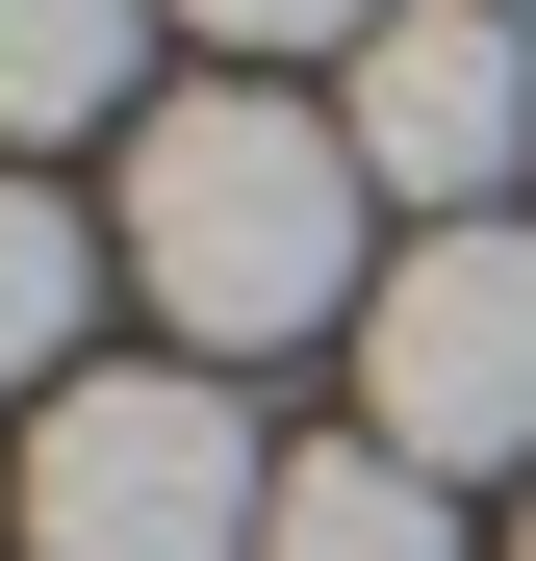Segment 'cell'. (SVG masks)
Masks as SVG:
<instances>
[{"instance_id": "5b68a950", "label": "cell", "mask_w": 536, "mask_h": 561, "mask_svg": "<svg viewBox=\"0 0 536 561\" xmlns=\"http://www.w3.org/2000/svg\"><path fill=\"white\" fill-rule=\"evenodd\" d=\"M255 561H460V511H434V459L332 434V459H282V511H255Z\"/></svg>"}, {"instance_id": "277c9868", "label": "cell", "mask_w": 536, "mask_h": 561, "mask_svg": "<svg viewBox=\"0 0 536 561\" xmlns=\"http://www.w3.org/2000/svg\"><path fill=\"white\" fill-rule=\"evenodd\" d=\"M332 128H357V179H384L409 230H486L511 153H536V51H511V0H409V26L332 77Z\"/></svg>"}, {"instance_id": "ba28073f", "label": "cell", "mask_w": 536, "mask_h": 561, "mask_svg": "<svg viewBox=\"0 0 536 561\" xmlns=\"http://www.w3.org/2000/svg\"><path fill=\"white\" fill-rule=\"evenodd\" d=\"M179 26H230V51H332V77H357V51L409 26V0H179Z\"/></svg>"}, {"instance_id": "6da1fadb", "label": "cell", "mask_w": 536, "mask_h": 561, "mask_svg": "<svg viewBox=\"0 0 536 561\" xmlns=\"http://www.w3.org/2000/svg\"><path fill=\"white\" fill-rule=\"evenodd\" d=\"M128 280L179 307V357H307L384 307V179H357L332 103L282 77H205V103L128 128Z\"/></svg>"}, {"instance_id": "9c48e42d", "label": "cell", "mask_w": 536, "mask_h": 561, "mask_svg": "<svg viewBox=\"0 0 536 561\" xmlns=\"http://www.w3.org/2000/svg\"><path fill=\"white\" fill-rule=\"evenodd\" d=\"M511 561H536V511H511Z\"/></svg>"}, {"instance_id": "8992f818", "label": "cell", "mask_w": 536, "mask_h": 561, "mask_svg": "<svg viewBox=\"0 0 536 561\" xmlns=\"http://www.w3.org/2000/svg\"><path fill=\"white\" fill-rule=\"evenodd\" d=\"M77 332H103V205L0 179V383H77Z\"/></svg>"}, {"instance_id": "52a82bcc", "label": "cell", "mask_w": 536, "mask_h": 561, "mask_svg": "<svg viewBox=\"0 0 536 561\" xmlns=\"http://www.w3.org/2000/svg\"><path fill=\"white\" fill-rule=\"evenodd\" d=\"M128 51H153V0H0V128H26V153H52V128H103V103H128Z\"/></svg>"}, {"instance_id": "3957f363", "label": "cell", "mask_w": 536, "mask_h": 561, "mask_svg": "<svg viewBox=\"0 0 536 561\" xmlns=\"http://www.w3.org/2000/svg\"><path fill=\"white\" fill-rule=\"evenodd\" d=\"M357 383H384V459H434V485H486V459H536V230H409L384 307H357Z\"/></svg>"}, {"instance_id": "7a4b0ae2", "label": "cell", "mask_w": 536, "mask_h": 561, "mask_svg": "<svg viewBox=\"0 0 536 561\" xmlns=\"http://www.w3.org/2000/svg\"><path fill=\"white\" fill-rule=\"evenodd\" d=\"M282 459L205 357H128V383H52L26 409V561H255Z\"/></svg>"}]
</instances>
